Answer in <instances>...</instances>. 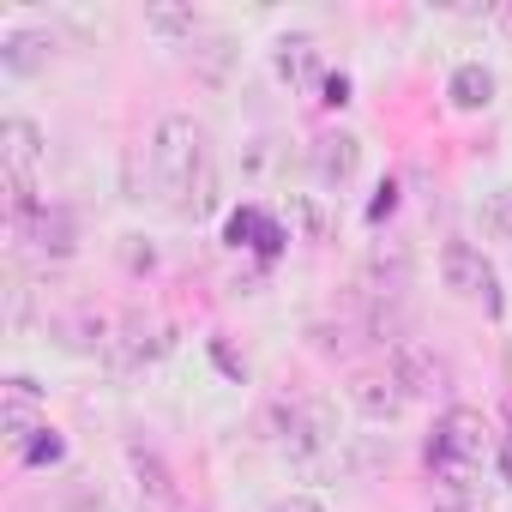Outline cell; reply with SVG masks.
Here are the masks:
<instances>
[{"instance_id": "4fadbf2b", "label": "cell", "mask_w": 512, "mask_h": 512, "mask_svg": "<svg viewBox=\"0 0 512 512\" xmlns=\"http://www.w3.org/2000/svg\"><path fill=\"white\" fill-rule=\"evenodd\" d=\"M362 272H368L374 296H398V290L410 284V253H404V241H374Z\"/></svg>"}, {"instance_id": "8fae6325", "label": "cell", "mask_w": 512, "mask_h": 512, "mask_svg": "<svg viewBox=\"0 0 512 512\" xmlns=\"http://www.w3.org/2000/svg\"><path fill=\"white\" fill-rule=\"evenodd\" d=\"M494 73L482 67V61H458L452 67V79H446V97H452V109H464V115H482V109H494Z\"/></svg>"}, {"instance_id": "d6986e66", "label": "cell", "mask_w": 512, "mask_h": 512, "mask_svg": "<svg viewBox=\"0 0 512 512\" xmlns=\"http://www.w3.org/2000/svg\"><path fill=\"white\" fill-rule=\"evenodd\" d=\"M19 458H25V464H37V470H43V464H61V458H67V440H61L55 428H43V434H37Z\"/></svg>"}, {"instance_id": "7402d4cb", "label": "cell", "mask_w": 512, "mask_h": 512, "mask_svg": "<svg viewBox=\"0 0 512 512\" xmlns=\"http://www.w3.org/2000/svg\"><path fill=\"white\" fill-rule=\"evenodd\" d=\"M272 512H326V506H320L314 494H284V500H278Z\"/></svg>"}, {"instance_id": "e0dca14e", "label": "cell", "mask_w": 512, "mask_h": 512, "mask_svg": "<svg viewBox=\"0 0 512 512\" xmlns=\"http://www.w3.org/2000/svg\"><path fill=\"white\" fill-rule=\"evenodd\" d=\"M482 229H488L494 241H512V187L488 193V205H482Z\"/></svg>"}, {"instance_id": "7a4b0ae2", "label": "cell", "mask_w": 512, "mask_h": 512, "mask_svg": "<svg viewBox=\"0 0 512 512\" xmlns=\"http://www.w3.org/2000/svg\"><path fill=\"white\" fill-rule=\"evenodd\" d=\"M488 422H482V410H464V404H452L446 416H440V428H434V440H428V464L452 482V488H470V476H476V464L488 458Z\"/></svg>"}, {"instance_id": "30bf717a", "label": "cell", "mask_w": 512, "mask_h": 512, "mask_svg": "<svg viewBox=\"0 0 512 512\" xmlns=\"http://www.w3.org/2000/svg\"><path fill=\"white\" fill-rule=\"evenodd\" d=\"M25 235H31L37 253H49V260H67V253L79 247V223H73V211H61V205H37V217L25 223Z\"/></svg>"}, {"instance_id": "5bb4252c", "label": "cell", "mask_w": 512, "mask_h": 512, "mask_svg": "<svg viewBox=\"0 0 512 512\" xmlns=\"http://www.w3.org/2000/svg\"><path fill=\"white\" fill-rule=\"evenodd\" d=\"M229 67H235V43H229V37H211V43L193 49V73H199L205 85H223Z\"/></svg>"}, {"instance_id": "6da1fadb", "label": "cell", "mask_w": 512, "mask_h": 512, "mask_svg": "<svg viewBox=\"0 0 512 512\" xmlns=\"http://www.w3.org/2000/svg\"><path fill=\"white\" fill-rule=\"evenodd\" d=\"M151 175H157L163 199H169L181 217H205V211H211V199H217V169H211L205 127H199L187 109L157 115V127H151Z\"/></svg>"}, {"instance_id": "7c38bea8", "label": "cell", "mask_w": 512, "mask_h": 512, "mask_svg": "<svg viewBox=\"0 0 512 512\" xmlns=\"http://www.w3.org/2000/svg\"><path fill=\"white\" fill-rule=\"evenodd\" d=\"M272 73H278L284 85H308V79L320 73V43H314L308 31L278 37V43H272Z\"/></svg>"}, {"instance_id": "9c48e42d", "label": "cell", "mask_w": 512, "mask_h": 512, "mask_svg": "<svg viewBox=\"0 0 512 512\" xmlns=\"http://www.w3.org/2000/svg\"><path fill=\"white\" fill-rule=\"evenodd\" d=\"M49 55H55V37H49V31H37V25L0 37V67H7L13 79H37V73L49 67Z\"/></svg>"}, {"instance_id": "5b68a950", "label": "cell", "mask_w": 512, "mask_h": 512, "mask_svg": "<svg viewBox=\"0 0 512 512\" xmlns=\"http://www.w3.org/2000/svg\"><path fill=\"white\" fill-rule=\"evenodd\" d=\"M386 374L404 386V398H446V392H452V368H446V356H434V350L416 344V338H404V344L386 356Z\"/></svg>"}, {"instance_id": "8992f818", "label": "cell", "mask_w": 512, "mask_h": 512, "mask_svg": "<svg viewBox=\"0 0 512 512\" xmlns=\"http://www.w3.org/2000/svg\"><path fill=\"white\" fill-rule=\"evenodd\" d=\"M0 398H7V404H0V428H7V446L13 452H25L49 422H43V386L31 380V374H13L7 386H0Z\"/></svg>"}, {"instance_id": "9a60e30c", "label": "cell", "mask_w": 512, "mask_h": 512, "mask_svg": "<svg viewBox=\"0 0 512 512\" xmlns=\"http://www.w3.org/2000/svg\"><path fill=\"white\" fill-rule=\"evenodd\" d=\"M145 31H157V37H193L199 31V13L193 7H151L145 13Z\"/></svg>"}, {"instance_id": "ffe728a7", "label": "cell", "mask_w": 512, "mask_h": 512, "mask_svg": "<svg viewBox=\"0 0 512 512\" xmlns=\"http://www.w3.org/2000/svg\"><path fill=\"white\" fill-rule=\"evenodd\" d=\"M121 266H127V272H151V266H157V247H151L145 235H127V247H121Z\"/></svg>"}, {"instance_id": "ba28073f", "label": "cell", "mask_w": 512, "mask_h": 512, "mask_svg": "<svg viewBox=\"0 0 512 512\" xmlns=\"http://www.w3.org/2000/svg\"><path fill=\"white\" fill-rule=\"evenodd\" d=\"M350 404H356L362 422H398L410 398L392 374H362V380H350Z\"/></svg>"}, {"instance_id": "52a82bcc", "label": "cell", "mask_w": 512, "mask_h": 512, "mask_svg": "<svg viewBox=\"0 0 512 512\" xmlns=\"http://www.w3.org/2000/svg\"><path fill=\"white\" fill-rule=\"evenodd\" d=\"M308 163H314V175L326 181V187H344L350 175H356V163H362V139L356 133H320L314 139V151H308Z\"/></svg>"}, {"instance_id": "277c9868", "label": "cell", "mask_w": 512, "mask_h": 512, "mask_svg": "<svg viewBox=\"0 0 512 512\" xmlns=\"http://www.w3.org/2000/svg\"><path fill=\"white\" fill-rule=\"evenodd\" d=\"M440 278H446L452 296L482 302L488 314H500V284H494V266H488V253L476 241H446L440 247Z\"/></svg>"}, {"instance_id": "603a6c76", "label": "cell", "mask_w": 512, "mask_h": 512, "mask_svg": "<svg viewBox=\"0 0 512 512\" xmlns=\"http://www.w3.org/2000/svg\"><path fill=\"white\" fill-rule=\"evenodd\" d=\"M440 512H464V506H440Z\"/></svg>"}, {"instance_id": "ac0fdd59", "label": "cell", "mask_w": 512, "mask_h": 512, "mask_svg": "<svg viewBox=\"0 0 512 512\" xmlns=\"http://www.w3.org/2000/svg\"><path fill=\"white\" fill-rule=\"evenodd\" d=\"M284 217H290V223H296V229H302L308 241H320V235H326V211H320L314 199H302V193L290 199V211H284Z\"/></svg>"}, {"instance_id": "44dd1931", "label": "cell", "mask_w": 512, "mask_h": 512, "mask_svg": "<svg viewBox=\"0 0 512 512\" xmlns=\"http://www.w3.org/2000/svg\"><path fill=\"white\" fill-rule=\"evenodd\" d=\"M326 103H332V109L350 103V79H344V73H326Z\"/></svg>"}, {"instance_id": "3957f363", "label": "cell", "mask_w": 512, "mask_h": 512, "mask_svg": "<svg viewBox=\"0 0 512 512\" xmlns=\"http://www.w3.org/2000/svg\"><path fill=\"white\" fill-rule=\"evenodd\" d=\"M272 440L296 464H320L338 446V416H332L326 398H278L272 404Z\"/></svg>"}, {"instance_id": "2e32d148", "label": "cell", "mask_w": 512, "mask_h": 512, "mask_svg": "<svg viewBox=\"0 0 512 512\" xmlns=\"http://www.w3.org/2000/svg\"><path fill=\"white\" fill-rule=\"evenodd\" d=\"M133 470H139V488H145L151 500H163V506L175 500V488H169V476H163V464H157L151 452H139V446H133Z\"/></svg>"}]
</instances>
